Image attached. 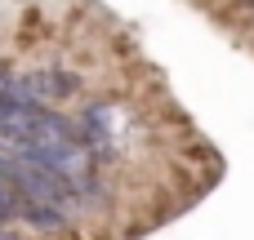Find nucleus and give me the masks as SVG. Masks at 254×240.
Returning a JSON list of instances; mask_svg holds the SVG:
<instances>
[{"mask_svg":"<svg viewBox=\"0 0 254 240\" xmlns=\"http://www.w3.org/2000/svg\"><path fill=\"white\" fill-rule=\"evenodd\" d=\"M18 85L27 89V98H31L36 107H49V102H58V98H67V94L80 89V80L67 76V71H31V76H22Z\"/></svg>","mask_w":254,"mask_h":240,"instance_id":"obj_1","label":"nucleus"}]
</instances>
